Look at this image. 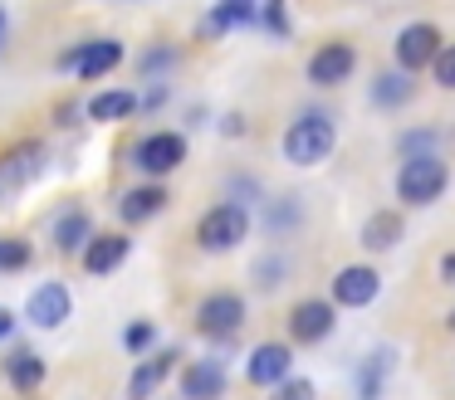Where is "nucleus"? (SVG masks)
Instances as JSON below:
<instances>
[{"label":"nucleus","mask_w":455,"mask_h":400,"mask_svg":"<svg viewBox=\"0 0 455 400\" xmlns=\"http://www.w3.org/2000/svg\"><path fill=\"white\" fill-rule=\"evenodd\" d=\"M333 146H338V127H333V117L318 113V107L299 113L294 122H289V132H284V156L294 166L328 161V156H333Z\"/></svg>","instance_id":"obj_1"},{"label":"nucleus","mask_w":455,"mask_h":400,"mask_svg":"<svg viewBox=\"0 0 455 400\" xmlns=\"http://www.w3.org/2000/svg\"><path fill=\"white\" fill-rule=\"evenodd\" d=\"M245 234H250V210L240 200H220V205H211L206 215H201V224H196V244L206 254H230V249H240L245 244Z\"/></svg>","instance_id":"obj_2"},{"label":"nucleus","mask_w":455,"mask_h":400,"mask_svg":"<svg viewBox=\"0 0 455 400\" xmlns=\"http://www.w3.org/2000/svg\"><path fill=\"white\" fill-rule=\"evenodd\" d=\"M445 185H451V166L441 156H416V161H402V171H396V195H402V205H416V210L441 200Z\"/></svg>","instance_id":"obj_3"},{"label":"nucleus","mask_w":455,"mask_h":400,"mask_svg":"<svg viewBox=\"0 0 455 400\" xmlns=\"http://www.w3.org/2000/svg\"><path fill=\"white\" fill-rule=\"evenodd\" d=\"M181 161H187V137L181 132H148L132 146V166H138L142 176H152V181L172 176Z\"/></svg>","instance_id":"obj_4"},{"label":"nucleus","mask_w":455,"mask_h":400,"mask_svg":"<svg viewBox=\"0 0 455 400\" xmlns=\"http://www.w3.org/2000/svg\"><path fill=\"white\" fill-rule=\"evenodd\" d=\"M338 327V308L328 298H304L289 308V341H299V347H318V341H328Z\"/></svg>","instance_id":"obj_5"},{"label":"nucleus","mask_w":455,"mask_h":400,"mask_svg":"<svg viewBox=\"0 0 455 400\" xmlns=\"http://www.w3.org/2000/svg\"><path fill=\"white\" fill-rule=\"evenodd\" d=\"M240 327H245V298H240V293H211V298H201V308H196L201 337L230 341Z\"/></svg>","instance_id":"obj_6"},{"label":"nucleus","mask_w":455,"mask_h":400,"mask_svg":"<svg viewBox=\"0 0 455 400\" xmlns=\"http://www.w3.org/2000/svg\"><path fill=\"white\" fill-rule=\"evenodd\" d=\"M396 68L402 74H421V68H431V59L441 54V29L431 25V20H416V25H406L402 35H396Z\"/></svg>","instance_id":"obj_7"},{"label":"nucleus","mask_w":455,"mask_h":400,"mask_svg":"<svg viewBox=\"0 0 455 400\" xmlns=\"http://www.w3.org/2000/svg\"><path fill=\"white\" fill-rule=\"evenodd\" d=\"M289 376H294V347H289V341H259V347L250 351V361H245L250 386L275 390L279 380H289Z\"/></svg>","instance_id":"obj_8"},{"label":"nucleus","mask_w":455,"mask_h":400,"mask_svg":"<svg viewBox=\"0 0 455 400\" xmlns=\"http://www.w3.org/2000/svg\"><path fill=\"white\" fill-rule=\"evenodd\" d=\"M377 293H382V273L372 269V263H347V269L333 273V308H367V302H377Z\"/></svg>","instance_id":"obj_9"},{"label":"nucleus","mask_w":455,"mask_h":400,"mask_svg":"<svg viewBox=\"0 0 455 400\" xmlns=\"http://www.w3.org/2000/svg\"><path fill=\"white\" fill-rule=\"evenodd\" d=\"M123 64V44L118 39H93V44H79L60 59V74H79V78H103Z\"/></svg>","instance_id":"obj_10"},{"label":"nucleus","mask_w":455,"mask_h":400,"mask_svg":"<svg viewBox=\"0 0 455 400\" xmlns=\"http://www.w3.org/2000/svg\"><path fill=\"white\" fill-rule=\"evenodd\" d=\"M353 68H357V49L343 44V39H333V44H323V49L308 54V83L314 88H338V83L353 78Z\"/></svg>","instance_id":"obj_11"},{"label":"nucleus","mask_w":455,"mask_h":400,"mask_svg":"<svg viewBox=\"0 0 455 400\" xmlns=\"http://www.w3.org/2000/svg\"><path fill=\"white\" fill-rule=\"evenodd\" d=\"M69 312H74V298H69V283H60V278L40 283V288L30 293V302H25V318H30L35 327H44V332L64 327Z\"/></svg>","instance_id":"obj_12"},{"label":"nucleus","mask_w":455,"mask_h":400,"mask_svg":"<svg viewBox=\"0 0 455 400\" xmlns=\"http://www.w3.org/2000/svg\"><path fill=\"white\" fill-rule=\"evenodd\" d=\"M230 390V376L220 361H191V366H181V400H226Z\"/></svg>","instance_id":"obj_13"},{"label":"nucleus","mask_w":455,"mask_h":400,"mask_svg":"<svg viewBox=\"0 0 455 400\" xmlns=\"http://www.w3.org/2000/svg\"><path fill=\"white\" fill-rule=\"evenodd\" d=\"M177 361H181L177 347L142 357V366H132V376H128V400H152V396L162 390V380L172 376V366H177Z\"/></svg>","instance_id":"obj_14"},{"label":"nucleus","mask_w":455,"mask_h":400,"mask_svg":"<svg viewBox=\"0 0 455 400\" xmlns=\"http://www.w3.org/2000/svg\"><path fill=\"white\" fill-rule=\"evenodd\" d=\"M132 254V239L128 234H93L89 244H84V269L93 273V278H103V273H113V269H123V259Z\"/></svg>","instance_id":"obj_15"},{"label":"nucleus","mask_w":455,"mask_h":400,"mask_svg":"<svg viewBox=\"0 0 455 400\" xmlns=\"http://www.w3.org/2000/svg\"><path fill=\"white\" fill-rule=\"evenodd\" d=\"M44 161H50V152H44V142H20V146H11V152L0 156V176L5 181H35V176L44 171Z\"/></svg>","instance_id":"obj_16"},{"label":"nucleus","mask_w":455,"mask_h":400,"mask_svg":"<svg viewBox=\"0 0 455 400\" xmlns=\"http://www.w3.org/2000/svg\"><path fill=\"white\" fill-rule=\"evenodd\" d=\"M157 210H167V185H162V181H152V185H132V191L118 200V215H123L128 224L152 220Z\"/></svg>","instance_id":"obj_17"},{"label":"nucleus","mask_w":455,"mask_h":400,"mask_svg":"<svg viewBox=\"0 0 455 400\" xmlns=\"http://www.w3.org/2000/svg\"><path fill=\"white\" fill-rule=\"evenodd\" d=\"M402 234H406V220H402V210H377L372 220L363 224V249H372V254H387V249H396V244H402Z\"/></svg>","instance_id":"obj_18"},{"label":"nucleus","mask_w":455,"mask_h":400,"mask_svg":"<svg viewBox=\"0 0 455 400\" xmlns=\"http://www.w3.org/2000/svg\"><path fill=\"white\" fill-rule=\"evenodd\" d=\"M84 113H89L93 122H123V117L138 113V93H132V88H103V93L89 98Z\"/></svg>","instance_id":"obj_19"},{"label":"nucleus","mask_w":455,"mask_h":400,"mask_svg":"<svg viewBox=\"0 0 455 400\" xmlns=\"http://www.w3.org/2000/svg\"><path fill=\"white\" fill-rule=\"evenodd\" d=\"M50 234H54V249L60 254H84V244L93 239V220L84 210H64L60 220L50 224Z\"/></svg>","instance_id":"obj_20"},{"label":"nucleus","mask_w":455,"mask_h":400,"mask_svg":"<svg viewBox=\"0 0 455 400\" xmlns=\"http://www.w3.org/2000/svg\"><path fill=\"white\" fill-rule=\"evenodd\" d=\"M416 98V83H411V74H402V68H392V74H377L372 78V103L377 107H406Z\"/></svg>","instance_id":"obj_21"},{"label":"nucleus","mask_w":455,"mask_h":400,"mask_svg":"<svg viewBox=\"0 0 455 400\" xmlns=\"http://www.w3.org/2000/svg\"><path fill=\"white\" fill-rule=\"evenodd\" d=\"M5 380H11L20 396H30V390L44 386V361L35 357V351H15V357L5 361Z\"/></svg>","instance_id":"obj_22"},{"label":"nucleus","mask_w":455,"mask_h":400,"mask_svg":"<svg viewBox=\"0 0 455 400\" xmlns=\"http://www.w3.org/2000/svg\"><path fill=\"white\" fill-rule=\"evenodd\" d=\"M387 366H392V351H372L357 371V400H377L382 396V380H387Z\"/></svg>","instance_id":"obj_23"},{"label":"nucleus","mask_w":455,"mask_h":400,"mask_svg":"<svg viewBox=\"0 0 455 400\" xmlns=\"http://www.w3.org/2000/svg\"><path fill=\"white\" fill-rule=\"evenodd\" d=\"M30 259H35V244H30V239H20V234L0 239V273H20V269H30Z\"/></svg>","instance_id":"obj_24"},{"label":"nucleus","mask_w":455,"mask_h":400,"mask_svg":"<svg viewBox=\"0 0 455 400\" xmlns=\"http://www.w3.org/2000/svg\"><path fill=\"white\" fill-rule=\"evenodd\" d=\"M435 146H441V132H435V127H411V132L402 137L406 161H416V156H435Z\"/></svg>","instance_id":"obj_25"},{"label":"nucleus","mask_w":455,"mask_h":400,"mask_svg":"<svg viewBox=\"0 0 455 400\" xmlns=\"http://www.w3.org/2000/svg\"><path fill=\"white\" fill-rule=\"evenodd\" d=\"M152 341H157V322H148V318H138V322H128V327H123V347L128 351H152Z\"/></svg>","instance_id":"obj_26"},{"label":"nucleus","mask_w":455,"mask_h":400,"mask_svg":"<svg viewBox=\"0 0 455 400\" xmlns=\"http://www.w3.org/2000/svg\"><path fill=\"white\" fill-rule=\"evenodd\" d=\"M269 400H318V386L308 376H289V380H279V386L269 390Z\"/></svg>","instance_id":"obj_27"},{"label":"nucleus","mask_w":455,"mask_h":400,"mask_svg":"<svg viewBox=\"0 0 455 400\" xmlns=\"http://www.w3.org/2000/svg\"><path fill=\"white\" fill-rule=\"evenodd\" d=\"M431 74L441 88H455V44H441V54L431 59Z\"/></svg>","instance_id":"obj_28"},{"label":"nucleus","mask_w":455,"mask_h":400,"mask_svg":"<svg viewBox=\"0 0 455 400\" xmlns=\"http://www.w3.org/2000/svg\"><path fill=\"white\" fill-rule=\"evenodd\" d=\"M172 64H177V49H167V44H152L148 54L138 59L142 74H162V68H172Z\"/></svg>","instance_id":"obj_29"},{"label":"nucleus","mask_w":455,"mask_h":400,"mask_svg":"<svg viewBox=\"0 0 455 400\" xmlns=\"http://www.w3.org/2000/svg\"><path fill=\"white\" fill-rule=\"evenodd\" d=\"M265 25L275 29V35H289V20H284V5H279V0H269V10H265Z\"/></svg>","instance_id":"obj_30"},{"label":"nucleus","mask_w":455,"mask_h":400,"mask_svg":"<svg viewBox=\"0 0 455 400\" xmlns=\"http://www.w3.org/2000/svg\"><path fill=\"white\" fill-rule=\"evenodd\" d=\"M11 337H15V312L0 308V341H11Z\"/></svg>","instance_id":"obj_31"},{"label":"nucleus","mask_w":455,"mask_h":400,"mask_svg":"<svg viewBox=\"0 0 455 400\" xmlns=\"http://www.w3.org/2000/svg\"><path fill=\"white\" fill-rule=\"evenodd\" d=\"M441 278H445V283L455 278V254H445V259H441Z\"/></svg>","instance_id":"obj_32"},{"label":"nucleus","mask_w":455,"mask_h":400,"mask_svg":"<svg viewBox=\"0 0 455 400\" xmlns=\"http://www.w3.org/2000/svg\"><path fill=\"white\" fill-rule=\"evenodd\" d=\"M0 39H5V10H0Z\"/></svg>","instance_id":"obj_33"},{"label":"nucleus","mask_w":455,"mask_h":400,"mask_svg":"<svg viewBox=\"0 0 455 400\" xmlns=\"http://www.w3.org/2000/svg\"><path fill=\"white\" fill-rule=\"evenodd\" d=\"M235 5H255V0H235Z\"/></svg>","instance_id":"obj_34"},{"label":"nucleus","mask_w":455,"mask_h":400,"mask_svg":"<svg viewBox=\"0 0 455 400\" xmlns=\"http://www.w3.org/2000/svg\"><path fill=\"white\" fill-rule=\"evenodd\" d=\"M451 327H455V312H451Z\"/></svg>","instance_id":"obj_35"},{"label":"nucleus","mask_w":455,"mask_h":400,"mask_svg":"<svg viewBox=\"0 0 455 400\" xmlns=\"http://www.w3.org/2000/svg\"><path fill=\"white\" fill-rule=\"evenodd\" d=\"M279 5H284V0H279Z\"/></svg>","instance_id":"obj_36"}]
</instances>
